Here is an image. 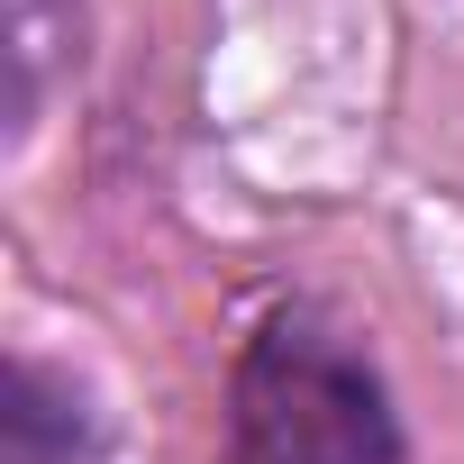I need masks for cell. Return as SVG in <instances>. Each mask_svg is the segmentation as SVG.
Segmentation results:
<instances>
[{
    "label": "cell",
    "mask_w": 464,
    "mask_h": 464,
    "mask_svg": "<svg viewBox=\"0 0 464 464\" xmlns=\"http://www.w3.org/2000/svg\"><path fill=\"white\" fill-rule=\"evenodd\" d=\"M73 46V0H10V110L19 128L46 101V64Z\"/></svg>",
    "instance_id": "cell-2"
},
{
    "label": "cell",
    "mask_w": 464,
    "mask_h": 464,
    "mask_svg": "<svg viewBox=\"0 0 464 464\" xmlns=\"http://www.w3.org/2000/svg\"><path fill=\"white\" fill-rule=\"evenodd\" d=\"M227 464H401L382 373L310 319L256 328L227 382Z\"/></svg>",
    "instance_id": "cell-1"
}]
</instances>
